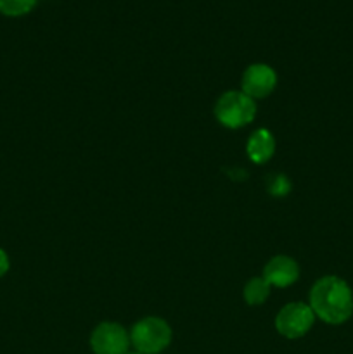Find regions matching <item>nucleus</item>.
Returning <instances> with one entry per match:
<instances>
[{
    "label": "nucleus",
    "mask_w": 353,
    "mask_h": 354,
    "mask_svg": "<svg viewBox=\"0 0 353 354\" xmlns=\"http://www.w3.org/2000/svg\"><path fill=\"white\" fill-rule=\"evenodd\" d=\"M244 301L249 306H258L263 304L270 296V283L263 277H255L244 286Z\"/></svg>",
    "instance_id": "obj_9"
},
{
    "label": "nucleus",
    "mask_w": 353,
    "mask_h": 354,
    "mask_svg": "<svg viewBox=\"0 0 353 354\" xmlns=\"http://www.w3.org/2000/svg\"><path fill=\"white\" fill-rule=\"evenodd\" d=\"M215 116L225 128L237 130L251 123L256 116L255 100L244 92H225L215 106Z\"/></svg>",
    "instance_id": "obj_3"
},
{
    "label": "nucleus",
    "mask_w": 353,
    "mask_h": 354,
    "mask_svg": "<svg viewBox=\"0 0 353 354\" xmlns=\"http://www.w3.org/2000/svg\"><path fill=\"white\" fill-rule=\"evenodd\" d=\"M314 322L315 313L310 304L291 303L277 313L275 328L282 337L300 339L308 334V330L314 327Z\"/></svg>",
    "instance_id": "obj_4"
},
{
    "label": "nucleus",
    "mask_w": 353,
    "mask_h": 354,
    "mask_svg": "<svg viewBox=\"0 0 353 354\" xmlns=\"http://www.w3.org/2000/svg\"><path fill=\"white\" fill-rule=\"evenodd\" d=\"M127 354H141V353H137V351H134V353H130V351H128Z\"/></svg>",
    "instance_id": "obj_13"
},
{
    "label": "nucleus",
    "mask_w": 353,
    "mask_h": 354,
    "mask_svg": "<svg viewBox=\"0 0 353 354\" xmlns=\"http://www.w3.org/2000/svg\"><path fill=\"white\" fill-rule=\"evenodd\" d=\"M38 0H0V12L3 16L17 17L30 12Z\"/></svg>",
    "instance_id": "obj_10"
},
{
    "label": "nucleus",
    "mask_w": 353,
    "mask_h": 354,
    "mask_svg": "<svg viewBox=\"0 0 353 354\" xmlns=\"http://www.w3.org/2000/svg\"><path fill=\"white\" fill-rule=\"evenodd\" d=\"M277 85V75L269 64H251L242 73L241 92L255 99H265L273 92Z\"/></svg>",
    "instance_id": "obj_6"
},
{
    "label": "nucleus",
    "mask_w": 353,
    "mask_h": 354,
    "mask_svg": "<svg viewBox=\"0 0 353 354\" xmlns=\"http://www.w3.org/2000/svg\"><path fill=\"white\" fill-rule=\"evenodd\" d=\"M130 346V334L114 322L97 325L90 335V349L93 354H127Z\"/></svg>",
    "instance_id": "obj_5"
},
{
    "label": "nucleus",
    "mask_w": 353,
    "mask_h": 354,
    "mask_svg": "<svg viewBox=\"0 0 353 354\" xmlns=\"http://www.w3.org/2000/svg\"><path fill=\"white\" fill-rule=\"evenodd\" d=\"M9 268H10L9 256H7V252L3 251V249H0V279L9 272Z\"/></svg>",
    "instance_id": "obj_12"
},
{
    "label": "nucleus",
    "mask_w": 353,
    "mask_h": 354,
    "mask_svg": "<svg viewBox=\"0 0 353 354\" xmlns=\"http://www.w3.org/2000/svg\"><path fill=\"white\" fill-rule=\"evenodd\" d=\"M310 308L315 317L320 318L325 324H345L353 315L352 289L339 277H322L310 290Z\"/></svg>",
    "instance_id": "obj_1"
},
{
    "label": "nucleus",
    "mask_w": 353,
    "mask_h": 354,
    "mask_svg": "<svg viewBox=\"0 0 353 354\" xmlns=\"http://www.w3.org/2000/svg\"><path fill=\"white\" fill-rule=\"evenodd\" d=\"M172 342V328L163 318L145 317L132 327L130 344L141 354H159Z\"/></svg>",
    "instance_id": "obj_2"
},
{
    "label": "nucleus",
    "mask_w": 353,
    "mask_h": 354,
    "mask_svg": "<svg viewBox=\"0 0 353 354\" xmlns=\"http://www.w3.org/2000/svg\"><path fill=\"white\" fill-rule=\"evenodd\" d=\"M246 152H248L249 159L256 165L266 162L275 152V138L269 130L260 128L249 137L248 144H246Z\"/></svg>",
    "instance_id": "obj_8"
},
{
    "label": "nucleus",
    "mask_w": 353,
    "mask_h": 354,
    "mask_svg": "<svg viewBox=\"0 0 353 354\" xmlns=\"http://www.w3.org/2000/svg\"><path fill=\"white\" fill-rule=\"evenodd\" d=\"M289 182H287L286 176H275V178L272 180V185H270V194H273V196H286V194H289Z\"/></svg>",
    "instance_id": "obj_11"
},
{
    "label": "nucleus",
    "mask_w": 353,
    "mask_h": 354,
    "mask_svg": "<svg viewBox=\"0 0 353 354\" xmlns=\"http://www.w3.org/2000/svg\"><path fill=\"white\" fill-rule=\"evenodd\" d=\"M300 277V266L289 256H275L270 259L263 270V279L270 283V287H284L293 286Z\"/></svg>",
    "instance_id": "obj_7"
}]
</instances>
